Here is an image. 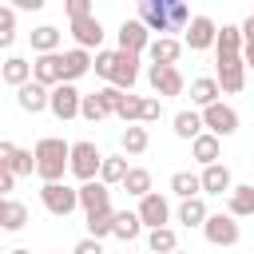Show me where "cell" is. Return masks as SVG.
<instances>
[{
	"label": "cell",
	"instance_id": "cell-31",
	"mask_svg": "<svg viewBox=\"0 0 254 254\" xmlns=\"http://www.w3.org/2000/svg\"><path fill=\"white\" fill-rule=\"evenodd\" d=\"M127 175H131L127 159H123V155H107V159H103V171H99V183H103V187H115V183L123 187Z\"/></svg>",
	"mask_w": 254,
	"mask_h": 254
},
{
	"label": "cell",
	"instance_id": "cell-27",
	"mask_svg": "<svg viewBox=\"0 0 254 254\" xmlns=\"http://www.w3.org/2000/svg\"><path fill=\"white\" fill-rule=\"evenodd\" d=\"M171 194H179L183 202H187V198H202V175H194V171H175V175H171Z\"/></svg>",
	"mask_w": 254,
	"mask_h": 254
},
{
	"label": "cell",
	"instance_id": "cell-14",
	"mask_svg": "<svg viewBox=\"0 0 254 254\" xmlns=\"http://www.w3.org/2000/svg\"><path fill=\"white\" fill-rule=\"evenodd\" d=\"M135 83H139V56H131V52H115L111 87H119V91H131Z\"/></svg>",
	"mask_w": 254,
	"mask_h": 254
},
{
	"label": "cell",
	"instance_id": "cell-5",
	"mask_svg": "<svg viewBox=\"0 0 254 254\" xmlns=\"http://www.w3.org/2000/svg\"><path fill=\"white\" fill-rule=\"evenodd\" d=\"M202 234H206V242H210V246H234V242L242 238V230H238V218H234V214H210V218H206V226H202Z\"/></svg>",
	"mask_w": 254,
	"mask_h": 254
},
{
	"label": "cell",
	"instance_id": "cell-16",
	"mask_svg": "<svg viewBox=\"0 0 254 254\" xmlns=\"http://www.w3.org/2000/svg\"><path fill=\"white\" fill-rule=\"evenodd\" d=\"M71 36H75V48H83V52H99V44H103V24L95 20V16H83V20H71Z\"/></svg>",
	"mask_w": 254,
	"mask_h": 254
},
{
	"label": "cell",
	"instance_id": "cell-6",
	"mask_svg": "<svg viewBox=\"0 0 254 254\" xmlns=\"http://www.w3.org/2000/svg\"><path fill=\"white\" fill-rule=\"evenodd\" d=\"M79 107H83V95L75 91V83H60V87H52V107H48V111H52L60 123L75 119Z\"/></svg>",
	"mask_w": 254,
	"mask_h": 254
},
{
	"label": "cell",
	"instance_id": "cell-26",
	"mask_svg": "<svg viewBox=\"0 0 254 254\" xmlns=\"http://www.w3.org/2000/svg\"><path fill=\"white\" fill-rule=\"evenodd\" d=\"M0 79L8 83V87H24V83H32V64L28 60H20V56H8L4 60V67H0Z\"/></svg>",
	"mask_w": 254,
	"mask_h": 254
},
{
	"label": "cell",
	"instance_id": "cell-2",
	"mask_svg": "<svg viewBox=\"0 0 254 254\" xmlns=\"http://www.w3.org/2000/svg\"><path fill=\"white\" fill-rule=\"evenodd\" d=\"M103 151L91 143V139H79V143H71V175L79 179V187L83 183H95L99 179V171H103Z\"/></svg>",
	"mask_w": 254,
	"mask_h": 254
},
{
	"label": "cell",
	"instance_id": "cell-11",
	"mask_svg": "<svg viewBox=\"0 0 254 254\" xmlns=\"http://www.w3.org/2000/svg\"><path fill=\"white\" fill-rule=\"evenodd\" d=\"M147 48H151V28H147L143 20H123V24H119V52L139 56V52H147Z\"/></svg>",
	"mask_w": 254,
	"mask_h": 254
},
{
	"label": "cell",
	"instance_id": "cell-4",
	"mask_svg": "<svg viewBox=\"0 0 254 254\" xmlns=\"http://www.w3.org/2000/svg\"><path fill=\"white\" fill-rule=\"evenodd\" d=\"M214 79L226 95H238L246 87V60L242 56H218V75Z\"/></svg>",
	"mask_w": 254,
	"mask_h": 254
},
{
	"label": "cell",
	"instance_id": "cell-40",
	"mask_svg": "<svg viewBox=\"0 0 254 254\" xmlns=\"http://www.w3.org/2000/svg\"><path fill=\"white\" fill-rule=\"evenodd\" d=\"M167 12H171V32H187L190 28V12H187V4L183 0H167Z\"/></svg>",
	"mask_w": 254,
	"mask_h": 254
},
{
	"label": "cell",
	"instance_id": "cell-8",
	"mask_svg": "<svg viewBox=\"0 0 254 254\" xmlns=\"http://www.w3.org/2000/svg\"><path fill=\"white\" fill-rule=\"evenodd\" d=\"M139 218H143L147 230H163V226L171 222V202H167V194L151 190L147 198H139Z\"/></svg>",
	"mask_w": 254,
	"mask_h": 254
},
{
	"label": "cell",
	"instance_id": "cell-19",
	"mask_svg": "<svg viewBox=\"0 0 254 254\" xmlns=\"http://www.w3.org/2000/svg\"><path fill=\"white\" fill-rule=\"evenodd\" d=\"M139 20H143L151 32H171V12H167V0H139Z\"/></svg>",
	"mask_w": 254,
	"mask_h": 254
},
{
	"label": "cell",
	"instance_id": "cell-21",
	"mask_svg": "<svg viewBox=\"0 0 254 254\" xmlns=\"http://www.w3.org/2000/svg\"><path fill=\"white\" fill-rule=\"evenodd\" d=\"M230 190H234V179H230L226 163L202 167V194H230Z\"/></svg>",
	"mask_w": 254,
	"mask_h": 254
},
{
	"label": "cell",
	"instance_id": "cell-30",
	"mask_svg": "<svg viewBox=\"0 0 254 254\" xmlns=\"http://www.w3.org/2000/svg\"><path fill=\"white\" fill-rule=\"evenodd\" d=\"M202 127H206V123H202V111L190 107V111H179V115H175V127H171V131H175L179 139H190V143H194V139L202 135Z\"/></svg>",
	"mask_w": 254,
	"mask_h": 254
},
{
	"label": "cell",
	"instance_id": "cell-25",
	"mask_svg": "<svg viewBox=\"0 0 254 254\" xmlns=\"http://www.w3.org/2000/svg\"><path fill=\"white\" fill-rule=\"evenodd\" d=\"M242 48H246L242 24H222V28H218V44H214V52H218V56H242Z\"/></svg>",
	"mask_w": 254,
	"mask_h": 254
},
{
	"label": "cell",
	"instance_id": "cell-20",
	"mask_svg": "<svg viewBox=\"0 0 254 254\" xmlns=\"http://www.w3.org/2000/svg\"><path fill=\"white\" fill-rule=\"evenodd\" d=\"M28 40H32V52H36V56H56V52H60L64 32H60L56 24H40V28H32V32H28Z\"/></svg>",
	"mask_w": 254,
	"mask_h": 254
},
{
	"label": "cell",
	"instance_id": "cell-50",
	"mask_svg": "<svg viewBox=\"0 0 254 254\" xmlns=\"http://www.w3.org/2000/svg\"><path fill=\"white\" fill-rule=\"evenodd\" d=\"M8 254H32V250H8Z\"/></svg>",
	"mask_w": 254,
	"mask_h": 254
},
{
	"label": "cell",
	"instance_id": "cell-28",
	"mask_svg": "<svg viewBox=\"0 0 254 254\" xmlns=\"http://www.w3.org/2000/svg\"><path fill=\"white\" fill-rule=\"evenodd\" d=\"M0 226L4 230H24L28 226V206L20 202V198H0Z\"/></svg>",
	"mask_w": 254,
	"mask_h": 254
},
{
	"label": "cell",
	"instance_id": "cell-37",
	"mask_svg": "<svg viewBox=\"0 0 254 254\" xmlns=\"http://www.w3.org/2000/svg\"><path fill=\"white\" fill-rule=\"evenodd\" d=\"M107 234H115V210H99V214H91L87 218V238H107Z\"/></svg>",
	"mask_w": 254,
	"mask_h": 254
},
{
	"label": "cell",
	"instance_id": "cell-32",
	"mask_svg": "<svg viewBox=\"0 0 254 254\" xmlns=\"http://www.w3.org/2000/svg\"><path fill=\"white\" fill-rule=\"evenodd\" d=\"M183 226H206V218H210V210H206V202L202 198H187V202H179V214H175Z\"/></svg>",
	"mask_w": 254,
	"mask_h": 254
},
{
	"label": "cell",
	"instance_id": "cell-39",
	"mask_svg": "<svg viewBox=\"0 0 254 254\" xmlns=\"http://www.w3.org/2000/svg\"><path fill=\"white\" fill-rule=\"evenodd\" d=\"M95 99L103 103V111H107V115H119V107H123L127 91H119V87H111V83H107V87H99V91H95Z\"/></svg>",
	"mask_w": 254,
	"mask_h": 254
},
{
	"label": "cell",
	"instance_id": "cell-18",
	"mask_svg": "<svg viewBox=\"0 0 254 254\" xmlns=\"http://www.w3.org/2000/svg\"><path fill=\"white\" fill-rule=\"evenodd\" d=\"M147 56H151V64H159V67H175L179 56H183V40H175V36H159V40H151Z\"/></svg>",
	"mask_w": 254,
	"mask_h": 254
},
{
	"label": "cell",
	"instance_id": "cell-33",
	"mask_svg": "<svg viewBox=\"0 0 254 254\" xmlns=\"http://www.w3.org/2000/svg\"><path fill=\"white\" fill-rule=\"evenodd\" d=\"M139 230H143V218H139V210H115V238H123V242H135V238H139Z\"/></svg>",
	"mask_w": 254,
	"mask_h": 254
},
{
	"label": "cell",
	"instance_id": "cell-35",
	"mask_svg": "<svg viewBox=\"0 0 254 254\" xmlns=\"http://www.w3.org/2000/svg\"><path fill=\"white\" fill-rule=\"evenodd\" d=\"M123 190L135 194V198H147L151 194V171L147 167H131V175L123 179Z\"/></svg>",
	"mask_w": 254,
	"mask_h": 254
},
{
	"label": "cell",
	"instance_id": "cell-38",
	"mask_svg": "<svg viewBox=\"0 0 254 254\" xmlns=\"http://www.w3.org/2000/svg\"><path fill=\"white\" fill-rule=\"evenodd\" d=\"M12 40H16V8L4 4L0 8V48H12Z\"/></svg>",
	"mask_w": 254,
	"mask_h": 254
},
{
	"label": "cell",
	"instance_id": "cell-13",
	"mask_svg": "<svg viewBox=\"0 0 254 254\" xmlns=\"http://www.w3.org/2000/svg\"><path fill=\"white\" fill-rule=\"evenodd\" d=\"M147 79H151V87H155L159 99H167V95H183V87H187V79H183L179 67H159V64H151Z\"/></svg>",
	"mask_w": 254,
	"mask_h": 254
},
{
	"label": "cell",
	"instance_id": "cell-42",
	"mask_svg": "<svg viewBox=\"0 0 254 254\" xmlns=\"http://www.w3.org/2000/svg\"><path fill=\"white\" fill-rule=\"evenodd\" d=\"M79 119H87V123H99V119H107V111H103V103H99L95 95H83V107H79Z\"/></svg>",
	"mask_w": 254,
	"mask_h": 254
},
{
	"label": "cell",
	"instance_id": "cell-10",
	"mask_svg": "<svg viewBox=\"0 0 254 254\" xmlns=\"http://www.w3.org/2000/svg\"><path fill=\"white\" fill-rule=\"evenodd\" d=\"M183 44H187L190 52H206V48H214V44H218V28H214V20H210V16H194L190 28H187V36H183Z\"/></svg>",
	"mask_w": 254,
	"mask_h": 254
},
{
	"label": "cell",
	"instance_id": "cell-22",
	"mask_svg": "<svg viewBox=\"0 0 254 254\" xmlns=\"http://www.w3.org/2000/svg\"><path fill=\"white\" fill-rule=\"evenodd\" d=\"M91 67H95V56H91V52H83V48L64 52V83H75V79L87 75Z\"/></svg>",
	"mask_w": 254,
	"mask_h": 254
},
{
	"label": "cell",
	"instance_id": "cell-36",
	"mask_svg": "<svg viewBox=\"0 0 254 254\" xmlns=\"http://www.w3.org/2000/svg\"><path fill=\"white\" fill-rule=\"evenodd\" d=\"M147 246H151V254H175V250H179V234H175L171 226L151 230V234H147Z\"/></svg>",
	"mask_w": 254,
	"mask_h": 254
},
{
	"label": "cell",
	"instance_id": "cell-41",
	"mask_svg": "<svg viewBox=\"0 0 254 254\" xmlns=\"http://www.w3.org/2000/svg\"><path fill=\"white\" fill-rule=\"evenodd\" d=\"M119 119L131 127V123H143V95H131L127 91V99H123V107H119Z\"/></svg>",
	"mask_w": 254,
	"mask_h": 254
},
{
	"label": "cell",
	"instance_id": "cell-3",
	"mask_svg": "<svg viewBox=\"0 0 254 254\" xmlns=\"http://www.w3.org/2000/svg\"><path fill=\"white\" fill-rule=\"evenodd\" d=\"M40 202H44L48 214L67 218V214L79 206V187H67V183H44V187H40Z\"/></svg>",
	"mask_w": 254,
	"mask_h": 254
},
{
	"label": "cell",
	"instance_id": "cell-43",
	"mask_svg": "<svg viewBox=\"0 0 254 254\" xmlns=\"http://www.w3.org/2000/svg\"><path fill=\"white\" fill-rule=\"evenodd\" d=\"M242 36H246V48H242V60H246V67H254V12L242 20Z\"/></svg>",
	"mask_w": 254,
	"mask_h": 254
},
{
	"label": "cell",
	"instance_id": "cell-45",
	"mask_svg": "<svg viewBox=\"0 0 254 254\" xmlns=\"http://www.w3.org/2000/svg\"><path fill=\"white\" fill-rule=\"evenodd\" d=\"M163 115V99H155V95H147L143 99V123H155Z\"/></svg>",
	"mask_w": 254,
	"mask_h": 254
},
{
	"label": "cell",
	"instance_id": "cell-49",
	"mask_svg": "<svg viewBox=\"0 0 254 254\" xmlns=\"http://www.w3.org/2000/svg\"><path fill=\"white\" fill-rule=\"evenodd\" d=\"M12 8H24V12H36V8H44V0H12Z\"/></svg>",
	"mask_w": 254,
	"mask_h": 254
},
{
	"label": "cell",
	"instance_id": "cell-24",
	"mask_svg": "<svg viewBox=\"0 0 254 254\" xmlns=\"http://www.w3.org/2000/svg\"><path fill=\"white\" fill-rule=\"evenodd\" d=\"M190 155H194V163L214 167V163H218V155H222V139H218V135H210V131H202V135L190 143Z\"/></svg>",
	"mask_w": 254,
	"mask_h": 254
},
{
	"label": "cell",
	"instance_id": "cell-48",
	"mask_svg": "<svg viewBox=\"0 0 254 254\" xmlns=\"http://www.w3.org/2000/svg\"><path fill=\"white\" fill-rule=\"evenodd\" d=\"M12 187H16V175L12 171H0V194L4 198H12Z\"/></svg>",
	"mask_w": 254,
	"mask_h": 254
},
{
	"label": "cell",
	"instance_id": "cell-51",
	"mask_svg": "<svg viewBox=\"0 0 254 254\" xmlns=\"http://www.w3.org/2000/svg\"><path fill=\"white\" fill-rule=\"evenodd\" d=\"M175 254H187V250H175Z\"/></svg>",
	"mask_w": 254,
	"mask_h": 254
},
{
	"label": "cell",
	"instance_id": "cell-9",
	"mask_svg": "<svg viewBox=\"0 0 254 254\" xmlns=\"http://www.w3.org/2000/svg\"><path fill=\"white\" fill-rule=\"evenodd\" d=\"M0 171H12L16 179L20 175H32L36 171V151H24V147H16V143H0Z\"/></svg>",
	"mask_w": 254,
	"mask_h": 254
},
{
	"label": "cell",
	"instance_id": "cell-12",
	"mask_svg": "<svg viewBox=\"0 0 254 254\" xmlns=\"http://www.w3.org/2000/svg\"><path fill=\"white\" fill-rule=\"evenodd\" d=\"M32 79L44 83L48 91L60 87V83H64V52H56V56H36V60H32Z\"/></svg>",
	"mask_w": 254,
	"mask_h": 254
},
{
	"label": "cell",
	"instance_id": "cell-44",
	"mask_svg": "<svg viewBox=\"0 0 254 254\" xmlns=\"http://www.w3.org/2000/svg\"><path fill=\"white\" fill-rule=\"evenodd\" d=\"M111 71H115V52H95V75L111 83Z\"/></svg>",
	"mask_w": 254,
	"mask_h": 254
},
{
	"label": "cell",
	"instance_id": "cell-15",
	"mask_svg": "<svg viewBox=\"0 0 254 254\" xmlns=\"http://www.w3.org/2000/svg\"><path fill=\"white\" fill-rule=\"evenodd\" d=\"M16 103H20V111H28V115H40V111H48L52 107V91L44 87V83H24L20 91H16Z\"/></svg>",
	"mask_w": 254,
	"mask_h": 254
},
{
	"label": "cell",
	"instance_id": "cell-17",
	"mask_svg": "<svg viewBox=\"0 0 254 254\" xmlns=\"http://www.w3.org/2000/svg\"><path fill=\"white\" fill-rule=\"evenodd\" d=\"M79 206H83V214L91 218V214H99V210H111V190L95 179V183H83L79 187Z\"/></svg>",
	"mask_w": 254,
	"mask_h": 254
},
{
	"label": "cell",
	"instance_id": "cell-47",
	"mask_svg": "<svg viewBox=\"0 0 254 254\" xmlns=\"http://www.w3.org/2000/svg\"><path fill=\"white\" fill-rule=\"evenodd\" d=\"M67 16H71V20L91 16V4H87V0H67Z\"/></svg>",
	"mask_w": 254,
	"mask_h": 254
},
{
	"label": "cell",
	"instance_id": "cell-7",
	"mask_svg": "<svg viewBox=\"0 0 254 254\" xmlns=\"http://www.w3.org/2000/svg\"><path fill=\"white\" fill-rule=\"evenodd\" d=\"M202 123H206V131L210 135H218V139H226V135H234L238 131V111L230 107V103H214V107H206L202 111Z\"/></svg>",
	"mask_w": 254,
	"mask_h": 254
},
{
	"label": "cell",
	"instance_id": "cell-46",
	"mask_svg": "<svg viewBox=\"0 0 254 254\" xmlns=\"http://www.w3.org/2000/svg\"><path fill=\"white\" fill-rule=\"evenodd\" d=\"M71 254H107V250H103V242H99V238H79Z\"/></svg>",
	"mask_w": 254,
	"mask_h": 254
},
{
	"label": "cell",
	"instance_id": "cell-23",
	"mask_svg": "<svg viewBox=\"0 0 254 254\" xmlns=\"http://www.w3.org/2000/svg\"><path fill=\"white\" fill-rule=\"evenodd\" d=\"M218 95H222V87H218V79L214 75H198V79H190V103L194 107H214L218 103Z\"/></svg>",
	"mask_w": 254,
	"mask_h": 254
},
{
	"label": "cell",
	"instance_id": "cell-29",
	"mask_svg": "<svg viewBox=\"0 0 254 254\" xmlns=\"http://www.w3.org/2000/svg\"><path fill=\"white\" fill-rule=\"evenodd\" d=\"M226 214H234V218H250L254 214V187L250 183H242V187H234L226 194Z\"/></svg>",
	"mask_w": 254,
	"mask_h": 254
},
{
	"label": "cell",
	"instance_id": "cell-1",
	"mask_svg": "<svg viewBox=\"0 0 254 254\" xmlns=\"http://www.w3.org/2000/svg\"><path fill=\"white\" fill-rule=\"evenodd\" d=\"M32 151H36V175L44 183H64V175L71 171V143L56 139V135H44Z\"/></svg>",
	"mask_w": 254,
	"mask_h": 254
},
{
	"label": "cell",
	"instance_id": "cell-34",
	"mask_svg": "<svg viewBox=\"0 0 254 254\" xmlns=\"http://www.w3.org/2000/svg\"><path fill=\"white\" fill-rule=\"evenodd\" d=\"M119 143H123V151H127V155H143V151L151 147V135H147V127H139V123H131V127H123V135H119Z\"/></svg>",
	"mask_w": 254,
	"mask_h": 254
}]
</instances>
